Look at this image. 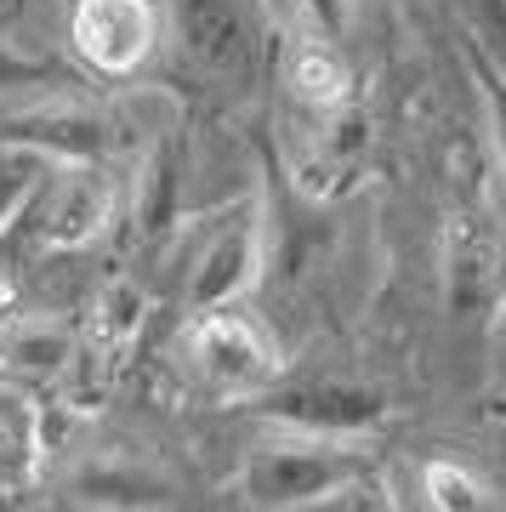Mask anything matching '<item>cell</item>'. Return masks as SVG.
<instances>
[{"label":"cell","mask_w":506,"mask_h":512,"mask_svg":"<svg viewBox=\"0 0 506 512\" xmlns=\"http://www.w3.org/2000/svg\"><path fill=\"white\" fill-rule=\"evenodd\" d=\"M40 165H46V154H29V148H6V154H0V228L18 222L23 200H29L35 183H40Z\"/></svg>","instance_id":"obj_12"},{"label":"cell","mask_w":506,"mask_h":512,"mask_svg":"<svg viewBox=\"0 0 506 512\" xmlns=\"http://www.w3.org/2000/svg\"><path fill=\"white\" fill-rule=\"evenodd\" d=\"M6 148H29V154H63V160H103L109 154V126L97 114L57 109V114H29V120H6L0 126Z\"/></svg>","instance_id":"obj_8"},{"label":"cell","mask_w":506,"mask_h":512,"mask_svg":"<svg viewBox=\"0 0 506 512\" xmlns=\"http://www.w3.org/2000/svg\"><path fill=\"white\" fill-rule=\"evenodd\" d=\"M501 342H506V302H501Z\"/></svg>","instance_id":"obj_18"},{"label":"cell","mask_w":506,"mask_h":512,"mask_svg":"<svg viewBox=\"0 0 506 512\" xmlns=\"http://www.w3.org/2000/svg\"><path fill=\"white\" fill-rule=\"evenodd\" d=\"M302 6H308V18H313V29H319V40H336V35H342L347 0H302Z\"/></svg>","instance_id":"obj_16"},{"label":"cell","mask_w":506,"mask_h":512,"mask_svg":"<svg viewBox=\"0 0 506 512\" xmlns=\"http://www.w3.org/2000/svg\"><path fill=\"white\" fill-rule=\"evenodd\" d=\"M501 239L478 217L455 222V251H450V279H455V308H484L489 291L501 285Z\"/></svg>","instance_id":"obj_9"},{"label":"cell","mask_w":506,"mask_h":512,"mask_svg":"<svg viewBox=\"0 0 506 512\" xmlns=\"http://www.w3.org/2000/svg\"><path fill=\"white\" fill-rule=\"evenodd\" d=\"M69 35L97 74L126 80L154 52V6L148 0H74Z\"/></svg>","instance_id":"obj_4"},{"label":"cell","mask_w":506,"mask_h":512,"mask_svg":"<svg viewBox=\"0 0 506 512\" xmlns=\"http://www.w3.org/2000/svg\"><path fill=\"white\" fill-rule=\"evenodd\" d=\"M376 467L370 450L319 433H290V439H262L239 467V490L262 512H308L325 495H336L347 478Z\"/></svg>","instance_id":"obj_1"},{"label":"cell","mask_w":506,"mask_h":512,"mask_svg":"<svg viewBox=\"0 0 506 512\" xmlns=\"http://www.w3.org/2000/svg\"><path fill=\"white\" fill-rule=\"evenodd\" d=\"M103 217H109V188L91 165H80V171L52 177V183L40 177L35 194L18 211V228L29 234L35 251H74V245L97 239Z\"/></svg>","instance_id":"obj_3"},{"label":"cell","mask_w":506,"mask_h":512,"mask_svg":"<svg viewBox=\"0 0 506 512\" xmlns=\"http://www.w3.org/2000/svg\"><path fill=\"white\" fill-rule=\"evenodd\" d=\"M421 490L433 512H489L484 484L461 467V461H427L421 467Z\"/></svg>","instance_id":"obj_11"},{"label":"cell","mask_w":506,"mask_h":512,"mask_svg":"<svg viewBox=\"0 0 506 512\" xmlns=\"http://www.w3.org/2000/svg\"><path fill=\"white\" fill-rule=\"evenodd\" d=\"M256 268H262V222H256V200H245L234 217H222L211 245L194 262V285H188V308H228L251 291Z\"/></svg>","instance_id":"obj_6"},{"label":"cell","mask_w":506,"mask_h":512,"mask_svg":"<svg viewBox=\"0 0 506 512\" xmlns=\"http://www.w3.org/2000/svg\"><path fill=\"white\" fill-rule=\"evenodd\" d=\"M12 450H18V433H12V427H6V421H0V473H6V467H12Z\"/></svg>","instance_id":"obj_17"},{"label":"cell","mask_w":506,"mask_h":512,"mask_svg":"<svg viewBox=\"0 0 506 512\" xmlns=\"http://www.w3.org/2000/svg\"><path fill=\"white\" fill-rule=\"evenodd\" d=\"M182 46L222 80H251L256 74V35L234 0H182L177 6Z\"/></svg>","instance_id":"obj_7"},{"label":"cell","mask_w":506,"mask_h":512,"mask_svg":"<svg viewBox=\"0 0 506 512\" xmlns=\"http://www.w3.org/2000/svg\"><path fill=\"white\" fill-rule=\"evenodd\" d=\"M46 80H57L52 63H35V57H18L0 46V92H18V86H46Z\"/></svg>","instance_id":"obj_14"},{"label":"cell","mask_w":506,"mask_h":512,"mask_svg":"<svg viewBox=\"0 0 506 512\" xmlns=\"http://www.w3.org/2000/svg\"><path fill=\"white\" fill-rule=\"evenodd\" d=\"M308 512H398V495H393V484L370 467V473H359V478H347L336 495H325L319 507H308Z\"/></svg>","instance_id":"obj_13"},{"label":"cell","mask_w":506,"mask_h":512,"mask_svg":"<svg viewBox=\"0 0 506 512\" xmlns=\"http://www.w3.org/2000/svg\"><path fill=\"white\" fill-rule=\"evenodd\" d=\"M484 97H489V126H495V148L506 165V80L495 69H484Z\"/></svg>","instance_id":"obj_15"},{"label":"cell","mask_w":506,"mask_h":512,"mask_svg":"<svg viewBox=\"0 0 506 512\" xmlns=\"http://www.w3.org/2000/svg\"><path fill=\"white\" fill-rule=\"evenodd\" d=\"M290 86H296V97L313 103V109L342 103L347 69H342V57L330 52V40H308V46H296V57H290Z\"/></svg>","instance_id":"obj_10"},{"label":"cell","mask_w":506,"mask_h":512,"mask_svg":"<svg viewBox=\"0 0 506 512\" xmlns=\"http://www.w3.org/2000/svg\"><path fill=\"white\" fill-rule=\"evenodd\" d=\"M262 416L285 421L290 433H319V439H359L370 427H381L387 404L376 387H353V382H296L268 393Z\"/></svg>","instance_id":"obj_5"},{"label":"cell","mask_w":506,"mask_h":512,"mask_svg":"<svg viewBox=\"0 0 506 512\" xmlns=\"http://www.w3.org/2000/svg\"><path fill=\"white\" fill-rule=\"evenodd\" d=\"M188 353H194L199 376L217 387V393H262V387L273 382V370H279L268 336H262L234 302H228V308L194 313V325H188Z\"/></svg>","instance_id":"obj_2"}]
</instances>
